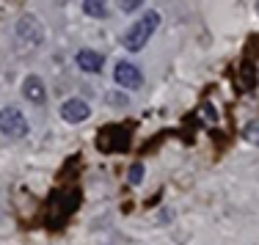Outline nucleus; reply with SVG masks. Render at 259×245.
Here are the masks:
<instances>
[{
    "label": "nucleus",
    "mask_w": 259,
    "mask_h": 245,
    "mask_svg": "<svg viewBox=\"0 0 259 245\" xmlns=\"http://www.w3.org/2000/svg\"><path fill=\"white\" fill-rule=\"evenodd\" d=\"M144 174H146L144 163H133V165H130V171H127L130 185H141V182H144Z\"/></svg>",
    "instance_id": "nucleus-11"
},
{
    "label": "nucleus",
    "mask_w": 259,
    "mask_h": 245,
    "mask_svg": "<svg viewBox=\"0 0 259 245\" xmlns=\"http://www.w3.org/2000/svg\"><path fill=\"white\" fill-rule=\"evenodd\" d=\"M256 9H259V0H256Z\"/></svg>",
    "instance_id": "nucleus-12"
},
{
    "label": "nucleus",
    "mask_w": 259,
    "mask_h": 245,
    "mask_svg": "<svg viewBox=\"0 0 259 245\" xmlns=\"http://www.w3.org/2000/svg\"><path fill=\"white\" fill-rule=\"evenodd\" d=\"M243 138L248 140V143H259V119H251L243 124Z\"/></svg>",
    "instance_id": "nucleus-10"
},
{
    "label": "nucleus",
    "mask_w": 259,
    "mask_h": 245,
    "mask_svg": "<svg viewBox=\"0 0 259 245\" xmlns=\"http://www.w3.org/2000/svg\"><path fill=\"white\" fill-rule=\"evenodd\" d=\"M58 116H61V121H66V124H72V127L83 124V121L91 119V105L85 100H80V96H69V100L61 102Z\"/></svg>",
    "instance_id": "nucleus-5"
},
{
    "label": "nucleus",
    "mask_w": 259,
    "mask_h": 245,
    "mask_svg": "<svg viewBox=\"0 0 259 245\" xmlns=\"http://www.w3.org/2000/svg\"><path fill=\"white\" fill-rule=\"evenodd\" d=\"M146 6V0H116V9L121 11V14H138L141 9Z\"/></svg>",
    "instance_id": "nucleus-9"
},
{
    "label": "nucleus",
    "mask_w": 259,
    "mask_h": 245,
    "mask_svg": "<svg viewBox=\"0 0 259 245\" xmlns=\"http://www.w3.org/2000/svg\"><path fill=\"white\" fill-rule=\"evenodd\" d=\"M83 14L89 20H105L108 17V0H83Z\"/></svg>",
    "instance_id": "nucleus-8"
},
{
    "label": "nucleus",
    "mask_w": 259,
    "mask_h": 245,
    "mask_svg": "<svg viewBox=\"0 0 259 245\" xmlns=\"http://www.w3.org/2000/svg\"><path fill=\"white\" fill-rule=\"evenodd\" d=\"M45 22H39L33 14H20L14 22V47L20 55H33L45 44Z\"/></svg>",
    "instance_id": "nucleus-1"
},
{
    "label": "nucleus",
    "mask_w": 259,
    "mask_h": 245,
    "mask_svg": "<svg viewBox=\"0 0 259 245\" xmlns=\"http://www.w3.org/2000/svg\"><path fill=\"white\" fill-rule=\"evenodd\" d=\"M160 22H163L160 11L149 9L146 14H141L138 20L124 30V36H121V47H124L127 53H141L146 44H149L152 36H155V30L160 28Z\"/></svg>",
    "instance_id": "nucleus-2"
},
{
    "label": "nucleus",
    "mask_w": 259,
    "mask_h": 245,
    "mask_svg": "<svg viewBox=\"0 0 259 245\" xmlns=\"http://www.w3.org/2000/svg\"><path fill=\"white\" fill-rule=\"evenodd\" d=\"M75 64H77L80 72H85V75H97V72H102V66H105V55L100 50L83 47V50H77V55H75Z\"/></svg>",
    "instance_id": "nucleus-7"
},
{
    "label": "nucleus",
    "mask_w": 259,
    "mask_h": 245,
    "mask_svg": "<svg viewBox=\"0 0 259 245\" xmlns=\"http://www.w3.org/2000/svg\"><path fill=\"white\" fill-rule=\"evenodd\" d=\"M0 132L11 140H22L30 135V121L17 105L0 108Z\"/></svg>",
    "instance_id": "nucleus-3"
},
{
    "label": "nucleus",
    "mask_w": 259,
    "mask_h": 245,
    "mask_svg": "<svg viewBox=\"0 0 259 245\" xmlns=\"http://www.w3.org/2000/svg\"><path fill=\"white\" fill-rule=\"evenodd\" d=\"M20 91H22V96H25L30 105H36V108H41L47 102V85H45V80H41L36 72H28V75L22 77Z\"/></svg>",
    "instance_id": "nucleus-6"
},
{
    "label": "nucleus",
    "mask_w": 259,
    "mask_h": 245,
    "mask_svg": "<svg viewBox=\"0 0 259 245\" xmlns=\"http://www.w3.org/2000/svg\"><path fill=\"white\" fill-rule=\"evenodd\" d=\"M113 83L124 91H138L144 85V69L133 61H119L113 66Z\"/></svg>",
    "instance_id": "nucleus-4"
}]
</instances>
